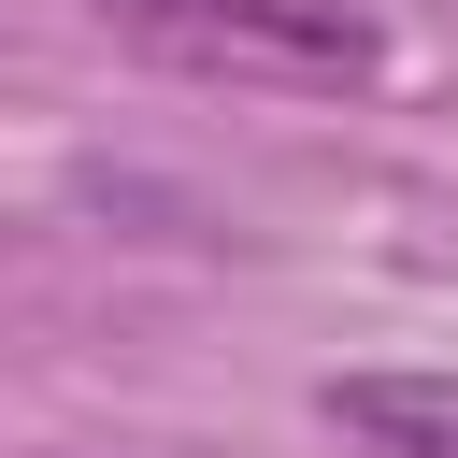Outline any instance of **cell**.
<instances>
[{"label":"cell","instance_id":"cell-1","mask_svg":"<svg viewBox=\"0 0 458 458\" xmlns=\"http://www.w3.org/2000/svg\"><path fill=\"white\" fill-rule=\"evenodd\" d=\"M100 14L143 72H200V86H372L386 72L372 0H100Z\"/></svg>","mask_w":458,"mask_h":458},{"label":"cell","instance_id":"cell-2","mask_svg":"<svg viewBox=\"0 0 458 458\" xmlns=\"http://www.w3.org/2000/svg\"><path fill=\"white\" fill-rule=\"evenodd\" d=\"M315 415L358 429L372 458H458V372H329Z\"/></svg>","mask_w":458,"mask_h":458}]
</instances>
